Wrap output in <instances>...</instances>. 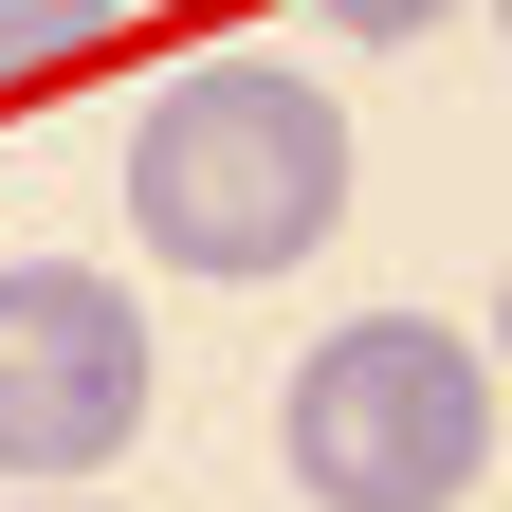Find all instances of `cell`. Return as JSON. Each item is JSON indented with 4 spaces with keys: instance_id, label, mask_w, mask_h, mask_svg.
Listing matches in <instances>:
<instances>
[{
    "instance_id": "cell-7",
    "label": "cell",
    "mask_w": 512,
    "mask_h": 512,
    "mask_svg": "<svg viewBox=\"0 0 512 512\" xmlns=\"http://www.w3.org/2000/svg\"><path fill=\"white\" fill-rule=\"evenodd\" d=\"M37 512H92V494H37Z\"/></svg>"
},
{
    "instance_id": "cell-2",
    "label": "cell",
    "mask_w": 512,
    "mask_h": 512,
    "mask_svg": "<svg viewBox=\"0 0 512 512\" xmlns=\"http://www.w3.org/2000/svg\"><path fill=\"white\" fill-rule=\"evenodd\" d=\"M275 439H293L311 512H458L494 476V348L439 330V311H348V330L293 366Z\"/></svg>"
},
{
    "instance_id": "cell-5",
    "label": "cell",
    "mask_w": 512,
    "mask_h": 512,
    "mask_svg": "<svg viewBox=\"0 0 512 512\" xmlns=\"http://www.w3.org/2000/svg\"><path fill=\"white\" fill-rule=\"evenodd\" d=\"M311 19H330V37H384V55H403V37H439V19H458V0H311Z\"/></svg>"
},
{
    "instance_id": "cell-4",
    "label": "cell",
    "mask_w": 512,
    "mask_h": 512,
    "mask_svg": "<svg viewBox=\"0 0 512 512\" xmlns=\"http://www.w3.org/2000/svg\"><path fill=\"white\" fill-rule=\"evenodd\" d=\"M128 19V0H0V92H37V74H74V55Z\"/></svg>"
},
{
    "instance_id": "cell-1",
    "label": "cell",
    "mask_w": 512,
    "mask_h": 512,
    "mask_svg": "<svg viewBox=\"0 0 512 512\" xmlns=\"http://www.w3.org/2000/svg\"><path fill=\"white\" fill-rule=\"evenodd\" d=\"M128 220L165 275H293L348 220V110L293 55H202L128 128Z\"/></svg>"
},
{
    "instance_id": "cell-6",
    "label": "cell",
    "mask_w": 512,
    "mask_h": 512,
    "mask_svg": "<svg viewBox=\"0 0 512 512\" xmlns=\"http://www.w3.org/2000/svg\"><path fill=\"white\" fill-rule=\"evenodd\" d=\"M494 384H512V275H494Z\"/></svg>"
},
{
    "instance_id": "cell-3",
    "label": "cell",
    "mask_w": 512,
    "mask_h": 512,
    "mask_svg": "<svg viewBox=\"0 0 512 512\" xmlns=\"http://www.w3.org/2000/svg\"><path fill=\"white\" fill-rule=\"evenodd\" d=\"M147 439V293L92 256H0V476H110Z\"/></svg>"
},
{
    "instance_id": "cell-8",
    "label": "cell",
    "mask_w": 512,
    "mask_h": 512,
    "mask_svg": "<svg viewBox=\"0 0 512 512\" xmlns=\"http://www.w3.org/2000/svg\"><path fill=\"white\" fill-rule=\"evenodd\" d=\"M494 37H512V0H494Z\"/></svg>"
}]
</instances>
